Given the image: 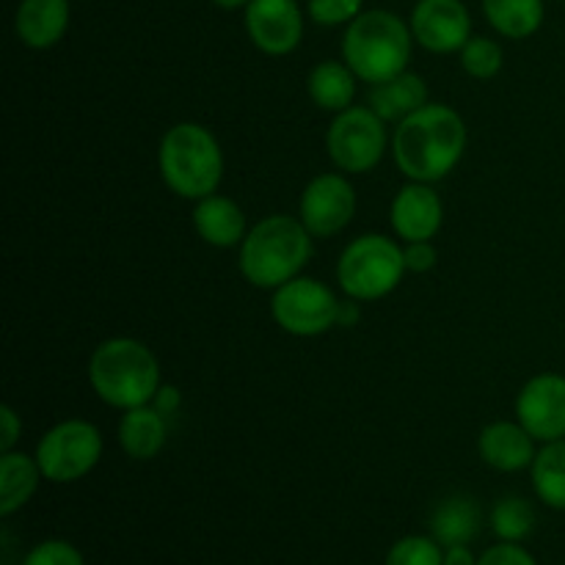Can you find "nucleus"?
<instances>
[{
    "label": "nucleus",
    "instance_id": "423d86ee",
    "mask_svg": "<svg viewBox=\"0 0 565 565\" xmlns=\"http://www.w3.org/2000/svg\"><path fill=\"white\" fill-rule=\"evenodd\" d=\"M406 274L403 246L386 235H359L337 259V281L353 301H381Z\"/></svg>",
    "mask_w": 565,
    "mask_h": 565
},
{
    "label": "nucleus",
    "instance_id": "9d476101",
    "mask_svg": "<svg viewBox=\"0 0 565 565\" xmlns=\"http://www.w3.org/2000/svg\"><path fill=\"white\" fill-rule=\"evenodd\" d=\"M356 215V191L345 174H318L307 182L298 202V218L312 237L340 235Z\"/></svg>",
    "mask_w": 565,
    "mask_h": 565
},
{
    "label": "nucleus",
    "instance_id": "1a4fd4ad",
    "mask_svg": "<svg viewBox=\"0 0 565 565\" xmlns=\"http://www.w3.org/2000/svg\"><path fill=\"white\" fill-rule=\"evenodd\" d=\"M270 315L287 334L320 337L337 326L340 301L323 281L312 279V276H296L274 290Z\"/></svg>",
    "mask_w": 565,
    "mask_h": 565
},
{
    "label": "nucleus",
    "instance_id": "2f4dec72",
    "mask_svg": "<svg viewBox=\"0 0 565 565\" xmlns=\"http://www.w3.org/2000/svg\"><path fill=\"white\" fill-rule=\"evenodd\" d=\"M0 423H3V434H0V450L11 452L22 436V419L11 406H0Z\"/></svg>",
    "mask_w": 565,
    "mask_h": 565
},
{
    "label": "nucleus",
    "instance_id": "c9c22d12",
    "mask_svg": "<svg viewBox=\"0 0 565 565\" xmlns=\"http://www.w3.org/2000/svg\"><path fill=\"white\" fill-rule=\"evenodd\" d=\"M248 3H252V0H213V6H218V9H224V11L246 9Z\"/></svg>",
    "mask_w": 565,
    "mask_h": 565
},
{
    "label": "nucleus",
    "instance_id": "9b49d317",
    "mask_svg": "<svg viewBox=\"0 0 565 565\" xmlns=\"http://www.w3.org/2000/svg\"><path fill=\"white\" fill-rule=\"evenodd\" d=\"M516 419L541 445L565 439V375H533L516 395Z\"/></svg>",
    "mask_w": 565,
    "mask_h": 565
},
{
    "label": "nucleus",
    "instance_id": "ddd939ff",
    "mask_svg": "<svg viewBox=\"0 0 565 565\" xmlns=\"http://www.w3.org/2000/svg\"><path fill=\"white\" fill-rule=\"evenodd\" d=\"M246 31L265 55H290L303 39V11L296 0H252L246 6Z\"/></svg>",
    "mask_w": 565,
    "mask_h": 565
},
{
    "label": "nucleus",
    "instance_id": "c85d7f7f",
    "mask_svg": "<svg viewBox=\"0 0 565 565\" xmlns=\"http://www.w3.org/2000/svg\"><path fill=\"white\" fill-rule=\"evenodd\" d=\"M22 565H86L83 555L66 541H44V544L33 546L25 555Z\"/></svg>",
    "mask_w": 565,
    "mask_h": 565
},
{
    "label": "nucleus",
    "instance_id": "dca6fc26",
    "mask_svg": "<svg viewBox=\"0 0 565 565\" xmlns=\"http://www.w3.org/2000/svg\"><path fill=\"white\" fill-rule=\"evenodd\" d=\"M70 28V0H20L14 33L25 47L50 50Z\"/></svg>",
    "mask_w": 565,
    "mask_h": 565
},
{
    "label": "nucleus",
    "instance_id": "f03ea898",
    "mask_svg": "<svg viewBox=\"0 0 565 565\" xmlns=\"http://www.w3.org/2000/svg\"><path fill=\"white\" fill-rule=\"evenodd\" d=\"M88 384L99 401L119 412L149 406L163 386L160 362L141 340L110 337L88 359Z\"/></svg>",
    "mask_w": 565,
    "mask_h": 565
},
{
    "label": "nucleus",
    "instance_id": "4be33fe9",
    "mask_svg": "<svg viewBox=\"0 0 565 565\" xmlns=\"http://www.w3.org/2000/svg\"><path fill=\"white\" fill-rule=\"evenodd\" d=\"M42 469L36 458L25 452H3L0 456V516L20 511L39 489Z\"/></svg>",
    "mask_w": 565,
    "mask_h": 565
},
{
    "label": "nucleus",
    "instance_id": "412c9836",
    "mask_svg": "<svg viewBox=\"0 0 565 565\" xmlns=\"http://www.w3.org/2000/svg\"><path fill=\"white\" fill-rule=\"evenodd\" d=\"M356 81L351 66L345 61H320L318 66H312L307 77V92L312 97V103L320 110H329V114H342L353 105L356 97Z\"/></svg>",
    "mask_w": 565,
    "mask_h": 565
},
{
    "label": "nucleus",
    "instance_id": "f8f14e48",
    "mask_svg": "<svg viewBox=\"0 0 565 565\" xmlns=\"http://www.w3.org/2000/svg\"><path fill=\"white\" fill-rule=\"evenodd\" d=\"M414 42L428 53H461L472 39V17L463 0H417L408 17Z\"/></svg>",
    "mask_w": 565,
    "mask_h": 565
},
{
    "label": "nucleus",
    "instance_id": "f257e3e1",
    "mask_svg": "<svg viewBox=\"0 0 565 565\" xmlns=\"http://www.w3.org/2000/svg\"><path fill=\"white\" fill-rule=\"evenodd\" d=\"M469 132L450 105L428 103L403 119L392 136V158L412 182H439L461 163Z\"/></svg>",
    "mask_w": 565,
    "mask_h": 565
},
{
    "label": "nucleus",
    "instance_id": "c756f323",
    "mask_svg": "<svg viewBox=\"0 0 565 565\" xmlns=\"http://www.w3.org/2000/svg\"><path fill=\"white\" fill-rule=\"evenodd\" d=\"M403 257H406L408 274H428L439 263V252H436V246L430 241L406 243L403 246Z\"/></svg>",
    "mask_w": 565,
    "mask_h": 565
},
{
    "label": "nucleus",
    "instance_id": "6ab92c4d",
    "mask_svg": "<svg viewBox=\"0 0 565 565\" xmlns=\"http://www.w3.org/2000/svg\"><path fill=\"white\" fill-rule=\"evenodd\" d=\"M116 434H119V445L127 456L136 461H149V458L160 456L169 441V417H163L152 403L130 408V412H121Z\"/></svg>",
    "mask_w": 565,
    "mask_h": 565
},
{
    "label": "nucleus",
    "instance_id": "7c9ffc66",
    "mask_svg": "<svg viewBox=\"0 0 565 565\" xmlns=\"http://www.w3.org/2000/svg\"><path fill=\"white\" fill-rule=\"evenodd\" d=\"M478 565H539L535 557L527 550H522L519 544L511 541H502V544L486 550V555L480 557Z\"/></svg>",
    "mask_w": 565,
    "mask_h": 565
},
{
    "label": "nucleus",
    "instance_id": "72a5a7b5",
    "mask_svg": "<svg viewBox=\"0 0 565 565\" xmlns=\"http://www.w3.org/2000/svg\"><path fill=\"white\" fill-rule=\"evenodd\" d=\"M359 318H362V309H359V301L348 298L345 303H340V318H337V326H342V329H351V326L359 323Z\"/></svg>",
    "mask_w": 565,
    "mask_h": 565
},
{
    "label": "nucleus",
    "instance_id": "a878e982",
    "mask_svg": "<svg viewBox=\"0 0 565 565\" xmlns=\"http://www.w3.org/2000/svg\"><path fill=\"white\" fill-rule=\"evenodd\" d=\"M461 70L467 72L475 81H491L502 72V64H505V53H502L500 42L486 36H472L461 47Z\"/></svg>",
    "mask_w": 565,
    "mask_h": 565
},
{
    "label": "nucleus",
    "instance_id": "393cba45",
    "mask_svg": "<svg viewBox=\"0 0 565 565\" xmlns=\"http://www.w3.org/2000/svg\"><path fill=\"white\" fill-rule=\"evenodd\" d=\"M535 527V511L527 500L522 497H502L494 508H491V530L500 541H519L527 539Z\"/></svg>",
    "mask_w": 565,
    "mask_h": 565
},
{
    "label": "nucleus",
    "instance_id": "7ed1b4c3",
    "mask_svg": "<svg viewBox=\"0 0 565 565\" xmlns=\"http://www.w3.org/2000/svg\"><path fill=\"white\" fill-rule=\"evenodd\" d=\"M312 257V232L292 215H268L241 243V274L259 290H276L301 276Z\"/></svg>",
    "mask_w": 565,
    "mask_h": 565
},
{
    "label": "nucleus",
    "instance_id": "0eeeda50",
    "mask_svg": "<svg viewBox=\"0 0 565 565\" xmlns=\"http://www.w3.org/2000/svg\"><path fill=\"white\" fill-rule=\"evenodd\" d=\"M33 458L44 480L75 483L86 478L103 458V434L88 419H64L39 439Z\"/></svg>",
    "mask_w": 565,
    "mask_h": 565
},
{
    "label": "nucleus",
    "instance_id": "cd10ccee",
    "mask_svg": "<svg viewBox=\"0 0 565 565\" xmlns=\"http://www.w3.org/2000/svg\"><path fill=\"white\" fill-rule=\"evenodd\" d=\"M364 0H309V20L318 25H351L362 14Z\"/></svg>",
    "mask_w": 565,
    "mask_h": 565
},
{
    "label": "nucleus",
    "instance_id": "5701e85b",
    "mask_svg": "<svg viewBox=\"0 0 565 565\" xmlns=\"http://www.w3.org/2000/svg\"><path fill=\"white\" fill-rule=\"evenodd\" d=\"M489 25L505 39H530L541 31L546 17L544 0H483Z\"/></svg>",
    "mask_w": 565,
    "mask_h": 565
},
{
    "label": "nucleus",
    "instance_id": "f3484780",
    "mask_svg": "<svg viewBox=\"0 0 565 565\" xmlns=\"http://www.w3.org/2000/svg\"><path fill=\"white\" fill-rule=\"evenodd\" d=\"M193 230L213 248L241 246L243 237L248 235L246 213L235 199L213 193V196L199 199L193 207Z\"/></svg>",
    "mask_w": 565,
    "mask_h": 565
},
{
    "label": "nucleus",
    "instance_id": "4468645a",
    "mask_svg": "<svg viewBox=\"0 0 565 565\" xmlns=\"http://www.w3.org/2000/svg\"><path fill=\"white\" fill-rule=\"evenodd\" d=\"M390 221L403 243L434 241L445 224V204H441L439 193L430 188V182L408 180L392 199Z\"/></svg>",
    "mask_w": 565,
    "mask_h": 565
},
{
    "label": "nucleus",
    "instance_id": "bb28decb",
    "mask_svg": "<svg viewBox=\"0 0 565 565\" xmlns=\"http://www.w3.org/2000/svg\"><path fill=\"white\" fill-rule=\"evenodd\" d=\"M386 565H445V552L436 539L408 535L401 539L386 555Z\"/></svg>",
    "mask_w": 565,
    "mask_h": 565
},
{
    "label": "nucleus",
    "instance_id": "39448f33",
    "mask_svg": "<svg viewBox=\"0 0 565 565\" xmlns=\"http://www.w3.org/2000/svg\"><path fill=\"white\" fill-rule=\"evenodd\" d=\"M158 169L166 188L180 199L199 202L218 193L224 180V152L213 132L196 121L169 127L158 149Z\"/></svg>",
    "mask_w": 565,
    "mask_h": 565
},
{
    "label": "nucleus",
    "instance_id": "473e14b6",
    "mask_svg": "<svg viewBox=\"0 0 565 565\" xmlns=\"http://www.w3.org/2000/svg\"><path fill=\"white\" fill-rule=\"evenodd\" d=\"M152 406L158 408V412L163 414V417H174V414L180 412V406H182L180 390H174V386L163 384V386H160V390H158V395H154Z\"/></svg>",
    "mask_w": 565,
    "mask_h": 565
},
{
    "label": "nucleus",
    "instance_id": "aec40b11",
    "mask_svg": "<svg viewBox=\"0 0 565 565\" xmlns=\"http://www.w3.org/2000/svg\"><path fill=\"white\" fill-rule=\"evenodd\" d=\"M483 513L469 494H452L436 505L430 516V533L441 546H469L480 533Z\"/></svg>",
    "mask_w": 565,
    "mask_h": 565
},
{
    "label": "nucleus",
    "instance_id": "a211bd4d",
    "mask_svg": "<svg viewBox=\"0 0 565 565\" xmlns=\"http://www.w3.org/2000/svg\"><path fill=\"white\" fill-rule=\"evenodd\" d=\"M367 105L381 116L384 121L401 125L412 114L428 105V86L417 72H401V75L390 77L384 83L370 86Z\"/></svg>",
    "mask_w": 565,
    "mask_h": 565
},
{
    "label": "nucleus",
    "instance_id": "20e7f679",
    "mask_svg": "<svg viewBox=\"0 0 565 565\" xmlns=\"http://www.w3.org/2000/svg\"><path fill=\"white\" fill-rule=\"evenodd\" d=\"M414 33L408 22L386 9L362 11L342 36V61L359 81L384 83L408 70Z\"/></svg>",
    "mask_w": 565,
    "mask_h": 565
},
{
    "label": "nucleus",
    "instance_id": "b1692460",
    "mask_svg": "<svg viewBox=\"0 0 565 565\" xmlns=\"http://www.w3.org/2000/svg\"><path fill=\"white\" fill-rule=\"evenodd\" d=\"M530 475L539 500L555 511H565V439L541 447Z\"/></svg>",
    "mask_w": 565,
    "mask_h": 565
},
{
    "label": "nucleus",
    "instance_id": "2eb2a0df",
    "mask_svg": "<svg viewBox=\"0 0 565 565\" xmlns=\"http://www.w3.org/2000/svg\"><path fill=\"white\" fill-rule=\"evenodd\" d=\"M478 452L483 463H489L497 472H522V469L533 467L535 456V439L524 430V425L508 423V419H497V423L486 425L478 436Z\"/></svg>",
    "mask_w": 565,
    "mask_h": 565
},
{
    "label": "nucleus",
    "instance_id": "f704fd0d",
    "mask_svg": "<svg viewBox=\"0 0 565 565\" xmlns=\"http://www.w3.org/2000/svg\"><path fill=\"white\" fill-rule=\"evenodd\" d=\"M445 565H478L469 546H447L445 550Z\"/></svg>",
    "mask_w": 565,
    "mask_h": 565
},
{
    "label": "nucleus",
    "instance_id": "6e6552de",
    "mask_svg": "<svg viewBox=\"0 0 565 565\" xmlns=\"http://www.w3.org/2000/svg\"><path fill=\"white\" fill-rule=\"evenodd\" d=\"M386 121L370 105H351L334 114L326 132V152L331 163L345 174H367L386 152Z\"/></svg>",
    "mask_w": 565,
    "mask_h": 565
}]
</instances>
